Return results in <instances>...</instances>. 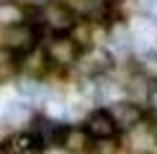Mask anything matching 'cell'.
Instances as JSON below:
<instances>
[{
  "label": "cell",
  "instance_id": "4fadbf2b",
  "mask_svg": "<svg viewBox=\"0 0 157 154\" xmlns=\"http://www.w3.org/2000/svg\"><path fill=\"white\" fill-rule=\"evenodd\" d=\"M21 69L31 77V80H39V75L47 69V54H44V51H29V54L23 57V62H21Z\"/></svg>",
  "mask_w": 157,
  "mask_h": 154
},
{
  "label": "cell",
  "instance_id": "ba28073f",
  "mask_svg": "<svg viewBox=\"0 0 157 154\" xmlns=\"http://www.w3.org/2000/svg\"><path fill=\"white\" fill-rule=\"evenodd\" d=\"M77 67H80L85 75L98 77V75H103L111 67V54L106 49H90L82 59H77Z\"/></svg>",
  "mask_w": 157,
  "mask_h": 154
},
{
  "label": "cell",
  "instance_id": "d6986e66",
  "mask_svg": "<svg viewBox=\"0 0 157 154\" xmlns=\"http://www.w3.org/2000/svg\"><path fill=\"white\" fill-rule=\"evenodd\" d=\"M147 100H149V105H152L155 113H157V77L149 82V87H147Z\"/></svg>",
  "mask_w": 157,
  "mask_h": 154
},
{
  "label": "cell",
  "instance_id": "e0dca14e",
  "mask_svg": "<svg viewBox=\"0 0 157 154\" xmlns=\"http://www.w3.org/2000/svg\"><path fill=\"white\" fill-rule=\"evenodd\" d=\"M136 5H139V10H142L144 18L157 23V0H136Z\"/></svg>",
  "mask_w": 157,
  "mask_h": 154
},
{
  "label": "cell",
  "instance_id": "5bb4252c",
  "mask_svg": "<svg viewBox=\"0 0 157 154\" xmlns=\"http://www.w3.org/2000/svg\"><path fill=\"white\" fill-rule=\"evenodd\" d=\"M85 144H88V134H85V128H67V131H64L62 146L67 152H82Z\"/></svg>",
  "mask_w": 157,
  "mask_h": 154
},
{
  "label": "cell",
  "instance_id": "52a82bcc",
  "mask_svg": "<svg viewBox=\"0 0 157 154\" xmlns=\"http://www.w3.org/2000/svg\"><path fill=\"white\" fill-rule=\"evenodd\" d=\"M0 154H41V144L34 134H16L0 144Z\"/></svg>",
  "mask_w": 157,
  "mask_h": 154
},
{
  "label": "cell",
  "instance_id": "5b68a950",
  "mask_svg": "<svg viewBox=\"0 0 157 154\" xmlns=\"http://www.w3.org/2000/svg\"><path fill=\"white\" fill-rule=\"evenodd\" d=\"M108 116L113 118L116 128H121V131H132V128L142 121V108L136 105V103H132V100H116V103H111Z\"/></svg>",
  "mask_w": 157,
  "mask_h": 154
},
{
  "label": "cell",
  "instance_id": "9c48e42d",
  "mask_svg": "<svg viewBox=\"0 0 157 154\" xmlns=\"http://www.w3.org/2000/svg\"><path fill=\"white\" fill-rule=\"evenodd\" d=\"M18 95H21L23 100H29V103H47L49 100V87L44 85L41 80H31V77H23V80H18Z\"/></svg>",
  "mask_w": 157,
  "mask_h": 154
},
{
  "label": "cell",
  "instance_id": "3957f363",
  "mask_svg": "<svg viewBox=\"0 0 157 154\" xmlns=\"http://www.w3.org/2000/svg\"><path fill=\"white\" fill-rule=\"evenodd\" d=\"M39 18H41V23L49 26L52 31H67V28H72V23H75L72 10L64 3H57V0L44 3L41 10H39Z\"/></svg>",
  "mask_w": 157,
  "mask_h": 154
},
{
  "label": "cell",
  "instance_id": "9a60e30c",
  "mask_svg": "<svg viewBox=\"0 0 157 154\" xmlns=\"http://www.w3.org/2000/svg\"><path fill=\"white\" fill-rule=\"evenodd\" d=\"M3 118H5V123H23V121L31 118V108L26 105V103H16V100H13V103L5 105Z\"/></svg>",
  "mask_w": 157,
  "mask_h": 154
},
{
  "label": "cell",
  "instance_id": "2e32d148",
  "mask_svg": "<svg viewBox=\"0 0 157 154\" xmlns=\"http://www.w3.org/2000/svg\"><path fill=\"white\" fill-rule=\"evenodd\" d=\"M101 3H103V0H67L64 5L72 10V16H75V13H80V16H93Z\"/></svg>",
  "mask_w": 157,
  "mask_h": 154
},
{
  "label": "cell",
  "instance_id": "30bf717a",
  "mask_svg": "<svg viewBox=\"0 0 157 154\" xmlns=\"http://www.w3.org/2000/svg\"><path fill=\"white\" fill-rule=\"evenodd\" d=\"M64 131H67V128H64L62 123L49 121V118H41V121H36V134H34V136L39 139V144H49V146H54V144H62Z\"/></svg>",
  "mask_w": 157,
  "mask_h": 154
},
{
  "label": "cell",
  "instance_id": "277c9868",
  "mask_svg": "<svg viewBox=\"0 0 157 154\" xmlns=\"http://www.w3.org/2000/svg\"><path fill=\"white\" fill-rule=\"evenodd\" d=\"M3 41H5V46H8L10 54H29L36 46V28L29 26V23L13 26V28L5 31Z\"/></svg>",
  "mask_w": 157,
  "mask_h": 154
},
{
  "label": "cell",
  "instance_id": "ac0fdd59",
  "mask_svg": "<svg viewBox=\"0 0 157 154\" xmlns=\"http://www.w3.org/2000/svg\"><path fill=\"white\" fill-rule=\"evenodd\" d=\"M90 154H119V144H116L113 139H106V141H98L93 146V152Z\"/></svg>",
  "mask_w": 157,
  "mask_h": 154
},
{
  "label": "cell",
  "instance_id": "6da1fadb",
  "mask_svg": "<svg viewBox=\"0 0 157 154\" xmlns=\"http://www.w3.org/2000/svg\"><path fill=\"white\" fill-rule=\"evenodd\" d=\"M44 54H47V62L57 64V67H70V64H77V59H80L77 41L70 36H54L47 44Z\"/></svg>",
  "mask_w": 157,
  "mask_h": 154
},
{
  "label": "cell",
  "instance_id": "8992f818",
  "mask_svg": "<svg viewBox=\"0 0 157 154\" xmlns=\"http://www.w3.org/2000/svg\"><path fill=\"white\" fill-rule=\"evenodd\" d=\"M85 134L93 136L95 141H106L116 136V123L108 116V111H93L85 121Z\"/></svg>",
  "mask_w": 157,
  "mask_h": 154
},
{
  "label": "cell",
  "instance_id": "7a4b0ae2",
  "mask_svg": "<svg viewBox=\"0 0 157 154\" xmlns=\"http://www.w3.org/2000/svg\"><path fill=\"white\" fill-rule=\"evenodd\" d=\"M129 34H132V46L139 49L142 54H149V51H157V23L149 21V18H136V21L129 26Z\"/></svg>",
  "mask_w": 157,
  "mask_h": 154
},
{
  "label": "cell",
  "instance_id": "8fae6325",
  "mask_svg": "<svg viewBox=\"0 0 157 154\" xmlns=\"http://www.w3.org/2000/svg\"><path fill=\"white\" fill-rule=\"evenodd\" d=\"M108 41H111V49L119 51V54H129L134 46H132V34H129V26L126 23H113L108 31Z\"/></svg>",
  "mask_w": 157,
  "mask_h": 154
},
{
  "label": "cell",
  "instance_id": "ffe728a7",
  "mask_svg": "<svg viewBox=\"0 0 157 154\" xmlns=\"http://www.w3.org/2000/svg\"><path fill=\"white\" fill-rule=\"evenodd\" d=\"M147 131H149V136H152V141H157V113L149 118V128Z\"/></svg>",
  "mask_w": 157,
  "mask_h": 154
},
{
  "label": "cell",
  "instance_id": "7c38bea8",
  "mask_svg": "<svg viewBox=\"0 0 157 154\" xmlns=\"http://www.w3.org/2000/svg\"><path fill=\"white\" fill-rule=\"evenodd\" d=\"M26 21V10L13 0H0V26L13 28V26H21Z\"/></svg>",
  "mask_w": 157,
  "mask_h": 154
}]
</instances>
